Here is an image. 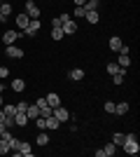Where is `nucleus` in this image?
Wrapping results in <instances>:
<instances>
[{
	"mask_svg": "<svg viewBox=\"0 0 140 157\" xmlns=\"http://www.w3.org/2000/svg\"><path fill=\"white\" fill-rule=\"evenodd\" d=\"M121 148H124V152H128V155H138V152H140V145H138L135 134H126V138H124Z\"/></svg>",
	"mask_w": 140,
	"mask_h": 157,
	"instance_id": "obj_1",
	"label": "nucleus"
},
{
	"mask_svg": "<svg viewBox=\"0 0 140 157\" xmlns=\"http://www.w3.org/2000/svg\"><path fill=\"white\" fill-rule=\"evenodd\" d=\"M52 115L59 120V122H68V120H70V113H68L63 105H56V108H52Z\"/></svg>",
	"mask_w": 140,
	"mask_h": 157,
	"instance_id": "obj_2",
	"label": "nucleus"
},
{
	"mask_svg": "<svg viewBox=\"0 0 140 157\" xmlns=\"http://www.w3.org/2000/svg\"><path fill=\"white\" fill-rule=\"evenodd\" d=\"M40 26H42V24H40V19H31V21H28V26L23 28V33H26L28 38H33L35 33L40 31Z\"/></svg>",
	"mask_w": 140,
	"mask_h": 157,
	"instance_id": "obj_3",
	"label": "nucleus"
},
{
	"mask_svg": "<svg viewBox=\"0 0 140 157\" xmlns=\"http://www.w3.org/2000/svg\"><path fill=\"white\" fill-rule=\"evenodd\" d=\"M26 14L31 19H40V7L35 5L33 0H26Z\"/></svg>",
	"mask_w": 140,
	"mask_h": 157,
	"instance_id": "obj_4",
	"label": "nucleus"
},
{
	"mask_svg": "<svg viewBox=\"0 0 140 157\" xmlns=\"http://www.w3.org/2000/svg\"><path fill=\"white\" fill-rule=\"evenodd\" d=\"M5 54L9 56V59H21V56H23V49H19L16 45H7L5 47Z\"/></svg>",
	"mask_w": 140,
	"mask_h": 157,
	"instance_id": "obj_5",
	"label": "nucleus"
},
{
	"mask_svg": "<svg viewBox=\"0 0 140 157\" xmlns=\"http://www.w3.org/2000/svg\"><path fill=\"white\" fill-rule=\"evenodd\" d=\"M61 28H63V33H66V35H73V33H77V24H75L73 19H66Z\"/></svg>",
	"mask_w": 140,
	"mask_h": 157,
	"instance_id": "obj_6",
	"label": "nucleus"
},
{
	"mask_svg": "<svg viewBox=\"0 0 140 157\" xmlns=\"http://www.w3.org/2000/svg\"><path fill=\"white\" fill-rule=\"evenodd\" d=\"M26 115H28V120H38V117H40V108H38V103H28Z\"/></svg>",
	"mask_w": 140,
	"mask_h": 157,
	"instance_id": "obj_7",
	"label": "nucleus"
},
{
	"mask_svg": "<svg viewBox=\"0 0 140 157\" xmlns=\"http://www.w3.org/2000/svg\"><path fill=\"white\" fill-rule=\"evenodd\" d=\"M16 38H19V33H16V31H5V35H2L5 47H7V45H14V42H16Z\"/></svg>",
	"mask_w": 140,
	"mask_h": 157,
	"instance_id": "obj_8",
	"label": "nucleus"
},
{
	"mask_svg": "<svg viewBox=\"0 0 140 157\" xmlns=\"http://www.w3.org/2000/svg\"><path fill=\"white\" fill-rule=\"evenodd\" d=\"M14 21H16V28H21V31H23V28L28 26V21H31V17H28L26 12H21V14H19V17H16Z\"/></svg>",
	"mask_w": 140,
	"mask_h": 157,
	"instance_id": "obj_9",
	"label": "nucleus"
},
{
	"mask_svg": "<svg viewBox=\"0 0 140 157\" xmlns=\"http://www.w3.org/2000/svg\"><path fill=\"white\" fill-rule=\"evenodd\" d=\"M45 101H47V105H52V108H56V105H61V96H59V94H47V96H45Z\"/></svg>",
	"mask_w": 140,
	"mask_h": 157,
	"instance_id": "obj_10",
	"label": "nucleus"
},
{
	"mask_svg": "<svg viewBox=\"0 0 140 157\" xmlns=\"http://www.w3.org/2000/svg\"><path fill=\"white\" fill-rule=\"evenodd\" d=\"M68 78L75 80V82H82V80H84V71H82V68H73V71L68 73Z\"/></svg>",
	"mask_w": 140,
	"mask_h": 157,
	"instance_id": "obj_11",
	"label": "nucleus"
},
{
	"mask_svg": "<svg viewBox=\"0 0 140 157\" xmlns=\"http://www.w3.org/2000/svg\"><path fill=\"white\" fill-rule=\"evenodd\" d=\"M14 124L26 127L28 124V115H26V113H14Z\"/></svg>",
	"mask_w": 140,
	"mask_h": 157,
	"instance_id": "obj_12",
	"label": "nucleus"
},
{
	"mask_svg": "<svg viewBox=\"0 0 140 157\" xmlns=\"http://www.w3.org/2000/svg\"><path fill=\"white\" fill-rule=\"evenodd\" d=\"M23 89H26V82H23V80H21V78H16V80H12V92H16V94H21V92H23Z\"/></svg>",
	"mask_w": 140,
	"mask_h": 157,
	"instance_id": "obj_13",
	"label": "nucleus"
},
{
	"mask_svg": "<svg viewBox=\"0 0 140 157\" xmlns=\"http://www.w3.org/2000/svg\"><path fill=\"white\" fill-rule=\"evenodd\" d=\"M45 124H47V129H49V131H54V129H59L61 122L54 117V115H49V117H45Z\"/></svg>",
	"mask_w": 140,
	"mask_h": 157,
	"instance_id": "obj_14",
	"label": "nucleus"
},
{
	"mask_svg": "<svg viewBox=\"0 0 140 157\" xmlns=\"http://www.w3.org/2000/svg\"><path fill=\"white\" fill-rule=\"evenodd\" d=\"M100 150H103V157H112V155H117V145L110 141V143H107L105 148H100Z\"/></svg>",
	"mask_w": 140,
	"mask_h": 157,
	"instance_id": "obj_15",
	"label": "nucleus"
},
{
	"mask_svg": "<svg viewBox=\"0 0 140 157\" xmlns=\"http://www.w3.org/2000/svg\"><path fill=\"white\" fill-rule=\"evenodd\" d=\"M128 113V103L121 101V103H114V115H126Z\"/></svg>",
	"mask_w": 140,
	"mask_h": 157,
	"instance_id": "obj_16",
	"label": "nucleus"
},
{
	"mask_svg": "<svg viewBox=\"0 0 140 157\" xmlns=\"http://www.w3.org/2000/svg\"><path fill=\"white\" fill-rule=\"evenodd\" d=\"M121 45H124V42H121V38H117V35H114V38H110V49H112V52H119Z\"/></svg>",
	"mask_w": 140,
	"mask_h": 157,
	"instance_id": "obj_17",
	"label": "nucleus"
},
{
	"mask_svg": "<svg viewBox=\"0 0 140 157\" xmlns=\"http://www.w3.org/2000/svg\"><path fill=\"white\" fill-rule=\"evenodd\" d=\"M19 155H26V157H31L33 155V150H31V143H19Z\"/></svg>",
	"mask_w": 140,
	"mask_h": 157,
	"instance_id": "obj_18",
	"label": "nucleus"
},
{
	"mask_svg": "<svg viewBox=\"0 0 140 157\" xmlns=\"http://www.w3.org/2000/svg\"><path fill=\"white\" fill-rule=\"evenodd\" d=\"M124 138H126V134H121V131H114V136H112V143L117 145V148H121Z\"/></svg>",
	"mask_w": 140,
	"mask_h": 157,
	"instance_id": "obj_19",
	"label": "nucleus"
},
{
	"mask_svg": "<svg viewBox=\"0 0 140 157\" xmlns=\"http://www.w3.org/2000/svg\"><path fill=\"white\" fill-rule=\"evenodd\" d=\"M66 19H70L68 14H61V17H56V19H52V28H61V26H63V21H66Z\"/></svg>",
	"mask_w": 140,
	"mask_h": 157,
	"instance_id": "obj_20",
	"label": "nucleus"
},
{
	"mask_svg": "<svg viewBox=\"0 0 140 157\" xmlns=\"http://www.w3.org/2000/svg\"><path fill=\"white\" fill-rule=\"evenodd\" d=\"M82 7H84V12H93V10H98V0H87Z\"/></svg>",
	"mask_w": 140,
	"mask_h": 157,
	"instance_id": "obj_21",
	"label": "nucleus"
},
{
	"mask_svg": "<svg viewBox=\"0 0 140 157\" xmlns=\"http://www.w3.org/2000/svg\"><path fill=\"white\" fill-rule=\"evenodd\" d=\"M0 14L7 19V17L12 14V5H9V2H0Z\"/></svg>",
	"mask_w": 140,
	"mask_h": 157,
	"instance_id": "obj_22",
	"label": "nucleus"
},
{
	"mask_svg": "<svg viewBox=\"0 0 140 157\" xmlns=\"http://www.w3.org/2000/svg\"><path fill=\"white\" fill-rule=\"evenodd\" d=\"M84 19H87L89 24H98V10H93V12H87V14H84Z\"/></svg>",
	"mask_w": 140,
	"mask_h": 157,
	"instance_id": "obj_23",
	"label": "nucleus"
},
{
	"mask_svg": "<svg viewBox=\"0 0 140 157\" xmlns=\"http://www.w3.org/2000/svg\"><path fill=\"white\" fill-rule=\"evenodd\" d=\"M38 145H49V136L45 134V129H40V134H38Z\"/></svg>",
	"mask_w": 140,
	"mask_h": 157,
	"instance_id": "obj_24",
	"label": "nucleus"
},
{
	"mask_svg": "<svg viewBox=\"0 0 140 157\" xmlns=\"http://www.w3.org/2000/svg\"><path fill=\"white\" fill-rule=\"evenodd\" d=\"M63 38H66L63 28H52V40H63Z\"/></svg>",
	"mask_w": 140,
	"mask_h": 157,
	"instance_id": "obj_25",
	"label": "nucleus"
},
{
	"mask_svg": "<svg viewBox=\"0 0 140 157\" xmlns=\"http://www.w3.org/2000/svg\"><path fill=\"white\" fill-rule=\"evenodd\" d=\"M128 66H131V56H128V54H121L119 56V68H128Z\"/></svg>",
	"mask_w": 140,
	"mask_h": 157,
	"instance_id": "obj_26",
	"label": "nucleus"
},
{
	"mask_svg": "<svg viewBox=\"0 0 140 157\" xmlns=\"http://www.w3.org/2000/svg\"><path fill=\"white\" fill-rule=\"evenodd\" d=\"M9 150H12V148H9V141H5V138H0V155H7Z\"/></svg>",
	"mask_w": 140,
	"mask_h": 157,
	"instance_id": "obj_27",
	"label": "nucleus"
},
{
	"mask_svg": "<svg viewBox=\"0 0 140 157\" xmlns=\"http://www.w3.org/2000/svg\"><path fill=\"white\" fill-rule=\"evenodd\" d=\"M84 14H87V12H84V7H75L73 17H75V19H84Z\"/></svg>",
	"mask_w": 140,
	"mask_h": 157,
	"instance_id": "obj_28",
	"label": "nucleus"
},
{
	"mask_svg": "<svg viewBox=\"0 0 140 157\" xmlns=\"http://www.w3.org/2000/svg\"><path fill=\"white\" fill-rule=\"evenodd\" d=\"M2 110H5V115H14V113H16V105H12V103H7L5 108H2Z\"/></svg>",
	"mask_w": 140,
	"mask_h": 157,
	"instance_id": "obj_29",
	"label": "nucleus"
},
{
	"mask_svg": "<svg viewBox=\"0 0 140 157\" xmlns=\"http://www.w3.org/2000/svg\"><path fill=\"white\" fill-rule=\"evenodd\" d=\"M103 108H105V113H112V115H114V103H112V101H105Z\"/></svg>",
	"mask_w": 140,
	"mask_h": 157,
	"instance_id": "obj_30",
	"label": "nucleus"
},
{
	"mask_svg": "<svg viewBox=\"0 0 140 157\" xmlns=\"http://www.w3.org/2000/svg\"><path fill=\"white\" fill-rule=\"evenodd\" d=\"M105 68H107V73H110V75H114V73L119 71V66H117V63H107Z\"/></svg>",
	"mask_w": 140,
	"mask_h": 157,
	"instance_id": "obj_31",
	"label": "nucleus"
},
{
	"mask_svg": "<svg viewBox=\"0 0 140 157\" xmlns=\"http://www.w3.org/2000/svg\"><path fill=\"white\" fill-rule=\"evenodd\" d=\"M19 143H21L19 138H14V136H12V141H9V148H12V150H19Z\"/></svg>",
	"mask_w": 140,
	"mask_h": 157,
	"instance_id": "obj_32",
	"label": "nucleus"
},
{
	"mask_svg": "<svg viewBox=\"0 0 140 157\" xmlns=\"http://www.w3.org/2000/svg\"><path fill=\"white\" fill-rule=\"evenodd\" d=\"M26 108H28V103H26V101H21V103H16V113H26Z\"/></svg>",
	"mask_w": 140,
	"mask_h": 157,
	"instance_id": "obj_33",
	"label": "nucleus"
},
{
	"mask_svg": "<svg viewBox=\"0 0 140 157\" xmlns=\"http://www.w3.org/2000/svg\"><path fill=\"white\" fill-rule=\"evenodd\" d=\"M9 75V68L7 66H0V78H7Z\"/></svg>",
	"mask_w": 140,
	"mask_h": 157,
	"instance_id": "obj_34",
	"label": "nucleus"
},
{
	"mask_svg": "<svg viewBox=\"0 0 140 157\" xmlns=\"http://www.w3.org/2000/svg\"><path fill=\"white\" fill-rule=\"evenodd\" d=\"M35 122H38V129H47V124H45V117H38Z\"/></svg>",
	"mask_w": 140,
	"mask_h": 157,
	"instance_id": "obj_35",
	"label": "nucleus"
},
{
	"mask_svg": "<svg viewBox=\"0 0 140 157\" xmlns=\"http://www.w3.org/2000/svg\"><path fill=\"white\" fill-rule=\"evenodd\" d=\"M84 2H87V0H75V7H82Z\"/></svg>",
	"mask_w": 140,
	"mask_h": 157,
	"instance_id": "obj_36",
	"label": "nucleus"
},
{
	"mask_svg": "<svg viewBox=\"0 0 140 157\" xmlns=\"http://www.w3.org/2000/svg\"><path fill=\"white\" fill-rule=\"evenodd\" d=\"M5 122V110H0V124Z\"/></svg>",
	"mask_w": 140,
	"mask_h": 157,
	"instance_id": "obj_37",
	"label": "nucleus"
},
{
	"mask_svg": "<svg viewBox=\"0 0 140 157\" xmlns=\"http://www.w3.org/2000/svg\"><path fill=\"white\" fill-rule=\"evenodd\" d=\"M0 94H2V82H0Z\"/></svg>",
	"mask_w": 140,
	"mask_h": 157,
	"instance_id": "obj_38",
	"label": "nucleus"
},
{
	"mask_svg": "<svg viewBox=\"0 0 140 157\" xmlns=\"http://www.w3.org/2000/svg\"><path fill=\"white\" fill-rule=\"evenodd\" d=\"M2 19H5V17H2V14H0V21H2Z\"/></svg>",
	"mask_w": 140,
	"mask_h": 157,
	"instance_id": "obj_39",
	"label": "nucleus"
},
{
	"mask_svg": "<svg viewBox=\"0 0 140 157\" xmlns=\"http://www.w3.org/2000/svg\"><path fill=\"white\" fill-rule=\"evenodd\" d=\"M0 105H2V96H0Z\"/></svg>",
	"mask_w": 140,
	"mask_h": 157,
	"instance_id": "obj_40",
	"label": "nucleus"
}]
</instances>
